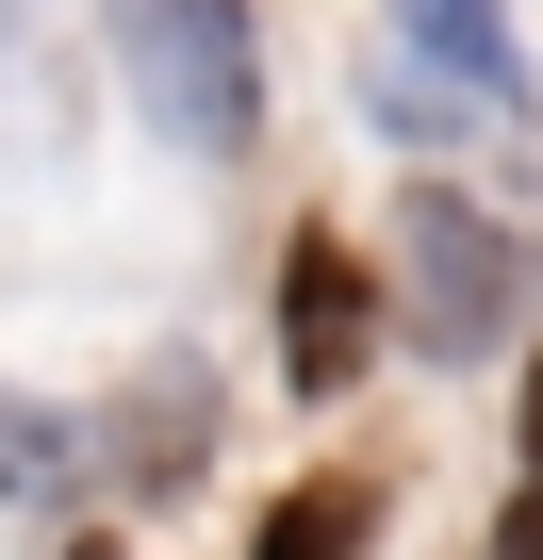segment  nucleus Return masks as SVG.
I'll use <instances>...</instances> for the list:
<instances>
[{"label":"nucleus","instance_id":"nucleus-1","mask_svg":"<svg viewBox=\"0 0 543 560\" xmlns=\"http://www.w3.org/2000/svg\"><path fill=\"white\" fill-rule=\"evenodd\" d=\"M99 50H116L132 116L181 165H247L263 149V18L247 0H99Z\"/></svg>","mask_w":543,"mask_h":560},{"label":"nucleus","instance_id":"nucleus-2","mask_svg":"<svg viewBox=\"0 0 543 560\" xmlns=\"http://www.w3.org/2000/svg\"><path fill=\"white\" fill-rule=\"evenodd\" d=\"M396 330H412L428 363H494V347L527 330V247H510V214H477L445 165L396 182Z\"/></svg>","mask_w":543,"mask_h":560},{"label":"nucleus","instance_id":"nucleus-3","mask_svg":"<svg viewBox=\"0 0 543 560\" xmlns=\"http://www.w3.org/2000/svg\"><path fill=\"white\" fill-rule=\"evenodd\" d=\"M379 330H396V264H363L346 231H297V247H281V396L330 412Z\"/></svg>","mask_w":543,"mask_h":560},{"label":"nucleus","instance_id":"nucleus-4","mask_svg":"<svg viewBox=\"0 0 543 560\" xmlns=\"http://www.w3.org/2000/svg\"><path fill=\"white\" fill-rule=\"evenodd\" d=\"M396 50L445 67V83L494 100V116H543V67H527V18H510V0H396Z\"/></svg>","mask_w":543,"mask_h":560},{"label":"nucleus","instance_id":"nucleus-5","mask_svg":"<svg viewBox=\"0 0 543 560\" xmlns=\"http://www.w3.org/2000/svg\"><path fill=\"white\" fill-rule=\"evenodd\" d=\"M363 527H379V478H363V462H330V478H297V494H263L247 560H363Z\"/></svg>","mask_w":543,"mask_h":560},{"label":"nucleus","instance_id":"nucleus-6","mask_svg":"<svg viewBox=\"0 0 543 560\" xmlns=\"http://www.w3.org/2000/svg\"><path fill=\"white\" fill-rule=\"evenodd\" d=\"M461 116H494V100H461V83H445V67H412V50H379V67H363V132H379V149H412V165H428V149H461Z\"/></svg>","mask_w":543,"mask_h":560},{"label":"nucleus","instance_id":"nucleus-7","mask_svg":"<svg viewBox=\"0 0 543 560\" xmlns=\"http://www.w3.org/2000/svg\"><path fill=\"white\" fill-rule=\"evenodd\" d=\"M198 445H214V380H165L149 429H132V396H116V494H181Z\"/></svg>","mask_w":543,"mask_h":560},{"label":"nucleus","instance_id":"nucleus-8","mask_svg":"<svg viewBox=\"0 0 543 560\" xmlns=\"http://www.w3.org/2000/svg\"><path fill=\"white\" fill-rule=\"evenodd\" d=\"M0 445H17V511L67 544V494H83V445H67V412H50V396H17V429H0Z\"/></svg>","mask_w":543,"mask_h":560},{"label":"nucleus","instance_id":"nucleus-9","mask_svg":"<svg viewBox=\"0 0 543 560\" xmlns=\"http://www.w3.org/2000/svg\"><path fill=\"white\" fill-rule=\"evenodd\" d=\"M494 560H543V462L510 478V511H494Z\"/></svg>","mask_w":543,"mask_h":560},{"label":"nucleus","instance_id":"nucleus-10","mask_svg":"<svg viewBox=\"0 0 543 560\" xmlns=\"http://www.w3.org/2000/svg\"><path fill=\"white\" fill-rule=\"evenodd\" d=\"M50 560H116V544H99V527H67V544H50Z\"/></svg>","mask_w":543,"mask_h":560}]
</instances>
